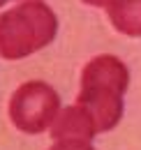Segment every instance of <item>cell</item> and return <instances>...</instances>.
I'll return each mask as SVG.
<instances>
[{
  "mask_svg": "<svg viewBox=\"0 0 141 150\" xmlns=\"http://www.w3.org/2000/svg\"><path fill=\"white\" fill-rule=\"evenodd\" d=\"M127 86L130 72L113 56H97L83 67L76 104L90 113L97 132H109L120 122Z\"/></svg>",
  "mask_w": 141,
  "mask_h": 150,
  "instance_id": "1",
  "label": "cell"
},
{
  "mask_svg": "<svg viewBox=\"0 0 141 150\" xmlns=\"http://www.w3.org/2000/svg\"><path fill=\"white\" fill-rule=\"evenodd\" d=\"M58 30V19L39 0H26L19 7L0 14V58L19 60L46 44Z\"/></svg>",
  "mask_w": 141,
  "mask_h": 150,
  "instance_id": "2",
  "label": "cell"
},
{
  "mask_svg": "<svg viewBox=\"0 0 141 150\" xmlns=\"http://www.w3.org/2000/svg\"><path fill=\"white\" fill-rule=\"evenodd\" d=\"M60 113V97L44 81H28L19 86L9 99V120L26 134L49 129Z\"/></svg>",
  "mask_w": 141,
  "mask_h": 150,
  "instance_id": "3",
  "label": "cell"
},
{
  "mask_svg": "<svg viewBox=\"0 0 141 150\" xmlns=\"http://www.w3.org/2000/svg\"><path fill=\"white\" fill-rule=\"evenodd\" d=\"M95 134H100L97 127H95V120L79 104H74L70 109H63L56 115V120L51 125V136L56 141L58 139H83V141H90Z\"/></svg>",
  "mask_w": 141,
  "mask_h": 150,
  "instance_id": "4",
  "label": "cell"
},
{
  "mask_svg": "<svg viewBox=\"0 0 141 150\" xmlns=\"http://www.w3.org/2000/svg\"><path fill=\"white\" fill-rule=\"evenodd\" d=\"M106 12L118 33L127 37H141V0H113Z\"/></svg>",
  "mask_w": 141,
  "mask_h": 150,
  "instance_id": "5",
  "label": "cell"
},
{
  "mask_svg": "<svg viewBox=\"0 0 141 150\" xmlns=\"http://www.w3.org/2000/svg\"><path fill=\"white\" fill-rule=\"evenodd\" d=\"M51 150H93V146L83 139H58V143Z\"/></svg>",
  "mask_w": 141,
  "mask_h": 150,
  "instance_id": "6",
  "label": "cell"
},
{
  "mask_svg": "<svg viewBox=\"0 0 141 150\" xmlns=\"http://www.w3.org/2000/svg\"><path fill=\"white\" fill-rule=\"evenodd\" d=\"M86 5H95V7H109L113 0H83Z\"/></svg>",
  "mask_w": 141,
  "mask_h": 150,
  "instance_id": "7",
  "label": "cell"
},
{
  "mask_svg": "<svg viewBox=\"0 0 141 150\" xmlns=\"http://www.w3.org/2000/svg\"><path fill=\"white\" fill-rule=\"evenodd\" d=\"M5 2H7V0H0V5H5Z\"/></svg>",
  "mask_w": 141,
  "mask_h": 150,
  "instance_id": "8",
  "label": "cell"
}]
</instances>
